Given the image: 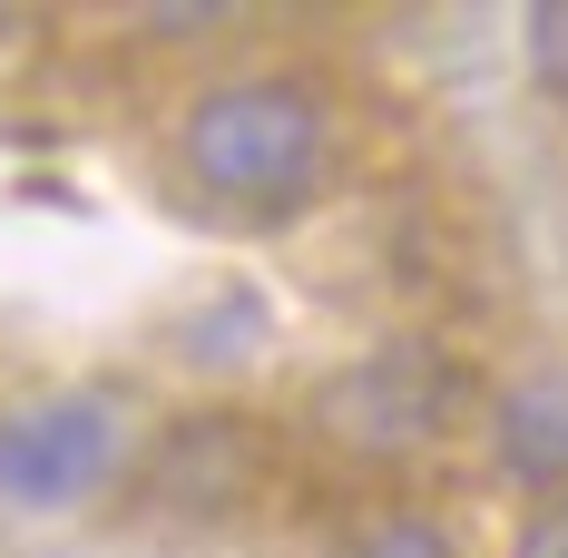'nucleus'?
Returning a JSON list of instances; mask_svg holds the SVG:
<instances>
[{
	"mask_svg": "<svg viewBox=\"0 0 568 558\" xmlns=\"http://www.w3.org/2000/svg\"><path fill=\"white\" fill-rule=\"evenodd\" d=\"M176 168L226 216H294L324 186V168H334V109L294 69L216 79L206 99H186V118H176Z\"/></svg>",
	"mask_w": 568,
	"mask_h": 558,
	"instance_id": "f257e3e1",
	"label": "nucleus"
},
{
	"mask_svg": "<svg viewBox=\"0 0 568 558\" xmlns=\"http://www.w3.org/2000/svg\"><path fill=\"white\" fill-rule=\"evenodd\" d=\"M452 422H460V363L442 343H412V334L353 353L334 383L314 392V432L363 450V460H412V450L442 442Z\"/></svg>",
	"mask_w": 568,
	"mask_h": 558,
	"instance_id": "f03ea898",
	"label": "nucleus"
},
{
	"mask_svg": "<svg viewBox=\"0 0 568 558\" xmlns=\"http://www.w3.org/2000/svg\"><path fill=\"white\" fill-rule=\"evenodd\" d=\"M118 460H128V402L99 383H69L0 412V500L20 509L89 500L99 480H118Z\"/></svg>",
	"mask_w": 568,
	"mask_h": 558,
	"instance_id": "7ed1b4c3",
	"label": "nucleus"
},
{
	"mask_svg": "<svg viewBox=\"0 0 568 558\" xmlns=\"http://www.w3.org/2000/svg\"><path fill=\"white\" fill-rule=\"evenodd\" d=\"M265 422L255 412H176L158 450H148V470H138V490L158 509H196V519H226L265 490Z\"/></svg>",
	"mask_w": 568,
	"mask_h": 558,
	"instance_id": "20e7f679",
	"label": "nucleus"
},
{
	"mask_svg": "<svg viewBox=\"0 0 568 558\" xmlns=\"http://www.w3.org/2000/svg\"><path fill=\"white\" fill-rule=\"evenodd\" d=\"M500 460L519 480H568V383H519L500 402Z\"/></svg>",
	"mask_w": 568,
	"mask_h": 558,
	"instance_id": "39448f33",
	"label": "nucleus"
},
{
	"mask_svg": "<svg viewBox=\"0 0 568 558\" xmlns=\"http://www.w3.org/2000/svg\"><path fill=\"white\" fill-rule=\"evenodd\" d=\"M529 79L568 109V0H539L529 10Z\"/></svg>",
	"mask_w": 568,
	"mask_h": 558,
	"instance_id": "423d86ee",
	"label": "nucleus"
},
{
	"mask_svg": "<svg viewBox=\"0 0 568 558\" xmlns=\"http://www.w3.org/2000/svg\"><path fill=\"white\" fill-rule=\"evenodd\" d=\"M353 558H460V549L432 529V519H383V529H373Z\"/></svg>",
	"mask_w": 568,
	"mask_h": 558,
	"instance_id": "0eeeda50",
	"label": "nucleus"
},
{
	"mask_svg": "<svg viewBox=\"0 0 568 558\" xmlns=\"http://www.w3.org/2000/svg\"><path fill=\"white\" fill-rule=\"evenodd\" d=\"M519 558H568V500L549 509V519H539L529 539H519Z\"/></svg>",
	"mask_w": 568,
	"mask_h": 558,
	"instance_id": "6e6552de",
	"label": "nucleus"
}]
</instances>
